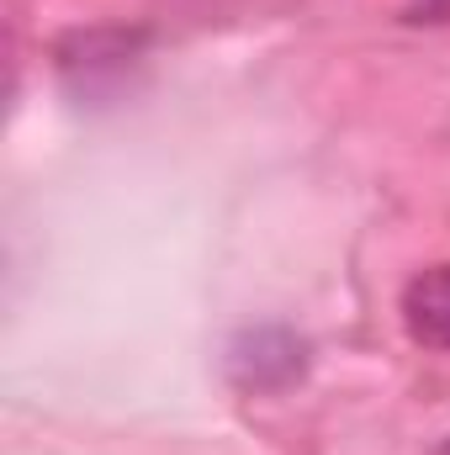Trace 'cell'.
Listing matches in <instances>:
<instances>
[{
	"instance_id": "obj_3",
	"label": "cell",
	"mask_w": 450,
	"mask_h": 455,
	"mask_svg": "<svg viewBox=\"0 0 450 455\" xmlns=\"http://www.w3.org/2000/svg\"><path fill=\"white\" fill-rule=\"evenodd\" d=\"M419 21H450V0H414Z\"/></svg>"
},
{
	"instance_id": "obj_1",
	"label": "cell",
	"mask_w": 450,
	"mask_h": 455,
	"mask_svg": "<svg viewBox=\"0 0 450 455\" xmlns=\"http://www.w3.org/2000/svg\"><path fill=\"white\" fill-rule=\"evenodd\" d=\"M403 323L414 344L450 355V265H430L403 286Z\"/></svg>"
},
{
	"instance_id": "obj_2",
	"label": "cell",
	"mask_w": 450,
	"mask_h": 455,
	"mask_svg": "<svg viewBox=\"0 0 450 455\" xmlns=\"http://www.w3.org/2000/svg\"><path fill=\"white\" fill-rule=\"evenodd\" d=\"M233 371L244 387H270V381H286L302 371V344L281 329H260V334H244L233 344Z\"/></svg>"
},
{
	"instance_id": "obj_4",
	"label": "cell",
	"mask_w": 450,
	"mask_h": 455,
	"mask_svg": "<svg viewBox=\"0 0 450 455\" xmlns=\"http://www.w3.org/2000/svg\"><path fill=\"white\" fill-rule=\"evenodd\" d=\"M440 455H450V440H446V451H440Z\"/></svg>"
}]
</instances>
